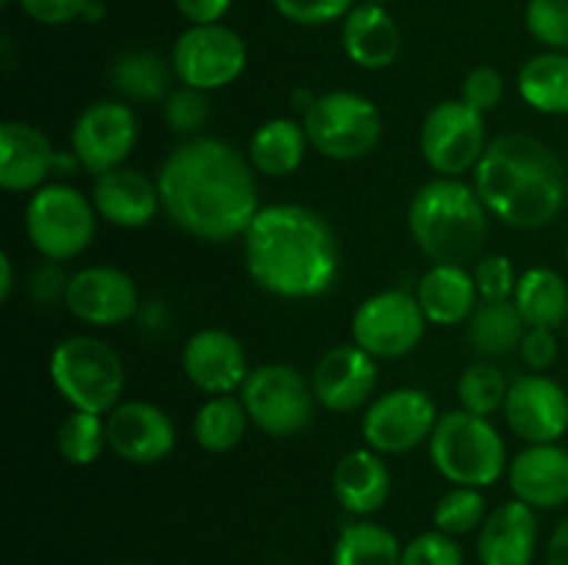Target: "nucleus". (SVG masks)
<instances>
[{"label": "nucleus", "mask_w": 568, "mask_h": 565, "mask_svg": "<svg viewBox=\"0 0 568 565\" xmlns=\"http://www.w3.org/2000/svg\"><path fill=\"white\" fill-rule=\"evenodd\" d=\"M170 61L181 86L214 92L242 78L247 66V44L222 22L192 25L178 37Z\"/></svg>", "instance_id": "f8f14e48"}, {"label": "nucleus", "mask_w": 568, "mask_h": 565, "mask_svg": "<svg viewBox=\"0 0 568 565\" xmlns=\"http://www.w3.org/2000/svg\"><path fill=\"white\" fill-rule=\"evenodd\" d=\"M460 100L480 114H491L505 100V78L494 66H475L460 83Z\"/></svg>", "instance_id": "79ce46f5"}, {"label": "nucleus", "mask_w": 568, "mask_h": 565, "mask_svg": "<svg viewBox=\"0 0 568 565\" xmlns=\"http://www.w3.org/2000/svg\"><path fill=\"white\" fill-rule=\"evenodd\" d=\"M11 288H14V266H11L9 255H0V299L11 297Z\"/></svg>", "instance_id": "de8ad7c7"}, {"label": "nucleus", "mask_w": 568, "mask_h": 565, "mask_svg": "<svg viewBox=\"0 0 568 565\" xmlns=\"http://www.w3.org/2000/svg\"><path fill=\"white\" fill-rule=\"evenodd\" d=\"M527 332V321L521 319L514 299H499V302H486L475 308L466 327L471 349L480 355V360H497L510 352H519V343Z\"/></svg>", "instance_id": "c756f323"}, {"label": "nucleus", "mask_w": 568, "mask_h": 565, "mask_svg": "<svg viewBox=\"0 0 568 565\" xmlns=\"http://www.w3.org/2000/svg\"><path fill=\"white\" fill-rule=\"evenodd\" d=\"M430 460L453 485L491 487L508 471V449L497 427L469 410H447L433 430Z\"/></svg>", "instance_id": "39448f33"}, {"label": "nucleus", "mask_w": 568, "mask_h": 565, "mask_svg": "<svg viewBox=\"0 0 568 565\" xmlns=\"http://www.w3.org/2000/svg\"><path fill=\"white\" fill-rule=\"evenodd\" d=\"M471 186L488 214L516 230L547 227L566 203V172L555 150L519 131L488 142Z\"/></svg>", "instance_id": "7ed1b4c3"}, {"label": "nucleus", "mask_w": 568, "mask_h": 565, "mask_svg": "<svg viewBox=\"0 0 568 565\" xmlns=\"http://www.w3.org/2000/svg\"><path fill=\"white\" fill-rule=\"evenodd\" d=\"M566 264H568V242H566Z\"/></svg>", "instance_id": "864d4df0"}, {"label": "nucleus", "mask_w": 568, "mask_h": 565, "mask_svg": "<svg viewBox=\"0 0 568 565\" xmlns=\"http://www.w3.org/2000/svg\"><path fill=\"white\" fill-rule=\"evenodd\" d=\"M55 153L48 133L22 120L0 125V186L6 192H37L55 172Z\"/></svg>", "instance_id": "4be33fe9"}, {"label": "nucleus", "mask_w": 568, "mask_h": 565, "mask_svg": "<svg viewBox=\"0 0 568 565\" xmlns=\"http://www.w3.org/2000/svg\"><path fill=\"white\" fill-rule=\"evenodd\" d=\"M33 22L42 25H67L72 20H81L89 0H17Z\"/></svg>", "instance_id": "c03bdc74"}, {"label": "nucleus", "mask_w": 568, "mask_h": 565, "mask_svg": "<svg viewBox=\"0 0 568 565\" xmlns=\"http://www.w3.org/2000/svg\"><path fill=\"white\" fill-rule=\"evenodd\" d=\"M525 25L549 50H568V0H530Z\"/></svg>", "instance_id": "e433bc0d"}, {"label": "nucleus", "mask_w": 568, "mask_h": 565, "mask_svg": "<svg viewBox=\"0 0 568 565\" xmlns=\"http://www.w3.org/2000/svg\"><path fill=\"white\" fill-rule=\"evenodd\" d=\"M510 382L505 377V371L499 369L491 360H477L469 369L460 374L458 380V402L460 408L469 410V413L494 415L497 410L505 408V399H508Z\"/></svg>", "instance_id": "f704fd0d"}, {"label": "nucleus", "mask_w": 568, "mask_h": 565, "mask_svg": "<svg viewBox=\"0 0 568 565\" xmlns=\"http://www.w3.org/2000/svg\"><path fill=\"white\" fill-rule=\"evenodd\" d=\"M514 499L532 510H558L568 504V449L560 443H530L508 469Z\"/></svg>", "instance_id": "412c9836"}, {"label": "nucleus", "mask_w": 568, "mask_h": 565, "mask_svg": "<svg viewBox=\"0 0 568 565\" xmlns=\"http://www.w3.org/2000/svg\"><path fill=\"white\" fill-rule=\"evenodd\" d=\"M416 299L430 325H464L480 305L475 275L460 264H433L416 286Z\"/></svg>", "instance_id": "a878e982"}, {"label": "nucleus", "mask_w": 568, "mask_h": 565, "mask_svg": "<svg viewBox=\"0 0 568 565\" xmlns=\"http://www.w3.org/2000/svg\"><path fill=\"white\" fill-rule=\"evenodd\" d=\"M94 225L92 197L70 183H44L26 205L28 242L48 260L78 258L92 244Z\"/></svg>", "instance_id": "6e6552de"}, {"label": "nucleus", "mask_w": 568, "mask_h": 565, "mask_svg": "<svg viewBox=\"0 0 568 565\" xmlns=\"http://www.w3.org/2000/svg\"><path fill=\"white\" fill-rule=\"evenodd\" d=\"M139 142V122L125 100H98L72 122L70 150L94 177L122 166Z\"/></svg>", "instance_id": "4468645a"}, {"label": "nucleus", "mask_w": 568, "mask_h": 565, "mask_svg": "<svg viewBox=\"0 0 568 565\" xmlns=\"http://www.w3.org/2000/svg\"><path fill=\"white\" fill-rule=\"evenodd\" d=\"M172 61L153 50H125L109 66V83L125 103H159L172 92Z\"/></svg>", "instance_id": "cd10ccee"}, {"label": "nucleus", "mask_w": 568, "mask_h": 565, "mask_svg": "<svg viewBox=\"0 0 568 565\" xmlns=\"http://www.w3.org/2000/svg\"><path fill=\"white\" fill-rule=\"evenodd\" d=\"M11 3V0H0V6H3V9H6V6H9Z\"/></svg>", "instance_id": "3c124183"}, {"label": "nucleus", "mask_w": 568, "mask_h": 565, "mask_svg": "<svg viewBox=\"0 0 568 565\" xmlns=\"http://www.w3.org/2000/svg\"><path fill=\"white\" fill-rule=\"evenodd\" d=\"M211 100L209 92L192 86H178L164 100V122L172 133L194 136L209 122Z\"/></svg>", "instance_id": "4c0bfd02"}, {"label": "nucleus", "mask_w": 568, "mask_h": 565, "mask_svg": "<svg viewBox=\"0 0 568 565\" xmlns=\"http://www.w3.org/2000/svg\"><path fill=\"white\" fill-rule=\"evenodd\" d=\"M438 424V408L422 388H394L366 408L361 435L381 454H403L430 441Z\"/></svg>", "instance_id": "ddd939ff"}, {"label": "nucleus", "mask_w": 568, "mask_h": 565, "mask_svg": "<svg viewBox=\"0 0 568 565\" xmlns=\"http://www.w3.org/2000/svg\"><path fill=\"white\" fill-rule=\"evenodd\" d=\"M564 330H566V341H568V319H566V327H564Z\"/></svg>", "instance_id": "603ef678"}, {"label": "nucleus", "mask_w": 568, "mask_h": 565, "mask_svg": "<svg viewBox=\"0 0 568 565\" xmlns=\"http://www.w3.org/2000/svg\"><path fill=\"white\" fill-rule=\"evenodd\" d=\"M488 208L471 183L436 177L416 188L408 208V230L433 264L477 260L488 236Z\"/></svg>", "instance_id": "20e7f679"}, {"label": "nucleus", "mask_w": 568, "mask_h": 565, "mask_svg": "<svg viewBox=\"0 0 568 565\" xmlns=\"http://www.w3.org/2000/svg\"><path fill=\"white\" fill-rule=\"evenodd\" d=\"M488 518L486 496L480 487L453 485L438 496L436 510H433V524L444 535H469V532L480 530L483 521Z\"/></svg>", "instance_id": "c9c22d12"}, {"label": "nucleus", "mask_w": 568, "mask_h": 565, "mask_svg": "<svg viewBox=\"0 0 568 565\" xmlns=\"http://www.w3.org/2000/svg\"><path fill=\"white\" fill-rule=\"evenodd\" d=\"M303 127L311 147L333 161L366 158L383 136L381 109L358 92L320 94L305 105Z\"/></svg>", "instance_id": "0eeeda50"}, {"label": "nucleus", "mask_w": 568, "mask_h": 565, "mask_svg": "<svg viewBox=\"0 0 568 565\" xmlns=\"http://www.w3.org/2000/svg\"><path fill=\"white\" fill-rule=\"evenodd\" d=\"M333 496L355 518L377 513L392 496V471L381 452L349 449L333 469Z\"/></svg>", "instance_id": "b1692460"}, {"label": "nucleus", "mask_w": 568, "mask_h": 565, "mask_svg": "<svg viewBox=\"0 0 568 565\" xmlns=\"http://www.w3.org/2000/svg\"><path fill=\"white\" fill-rule=\"evenodd\" d=\"M92 205L100 219L122 230H136L153 222L161 210L159 183L142 170L133 166H116L105 175L94 177Z\"/></svg>", "instance_id": "aec40b11"}, {"label": "nucleus", "mask_w": 568, "mask_h": 565, "mask_svg": "<svg viewBox=\"0 0 568 565\" xmlns=\"http://www.w3.org/2000/svg\"><path fill=\"white\" fill-rule=\"evenodd\" d=\"M422 158L438 177H460L480 164L488 147L486 114L466 105L464 100H444L433 105L422 122Z\"/></svg>", "instance_id": "9d476101"}, {"label": "nucleus", "mask_w": 568, "mask_h": 565, "mask_svg": "<svg viewBox=\"0 0 568 565\" xmlns=\"http://www.w3.org/2000/svg\"><path fill=\"white\" fill-rule=\"evenodd\" d=\"M183 371L189 382L209 397L239 393L250 377L247 352L233 332L222 327H203L183 343Z\"/></svg>", "instance_id": "a211bd4d"}, {"label": "nucleus", "mask_w": 568, "mask_h": 565, "mask_svg": "<svg viewBox=\"0 0 568 565\" xmlns=\"http://www.w3.org/2000/svg\"><path fill=\"white\" fill-rule=\"evenodd\" d=\"M161 210L178 230L203 242H231L247 233L261 210L247 153L216 136L178 144L155 175Z\"/></svg>", "instance_id": "f257e3e1"}, {"label": "nucleus", "mask_w": 568, "mask_h": 565, "mask_svg": "<svg viewBox=\"0 0 568 565\" xmlns=\"http://www.w3.org/2000/svg\"><path fill=\"white\" fill-rule=\"evenodd\" d=\"M59 454L72 465H92L109 446V427L105 419L87 410H70L55 430Z\"/></svg>", "instance_id": "72a5a7b5"}, {"label": "nucleus", "mask_w": 568, "mask_h": 565, "mask_svg": "<svg viewBox=\"0 0 568 565\" xmlns=\"http://www.w3.org/2000/svg\"><path fill=\"white\" fill-rule=\"evenodd\" d=\"M377 380V358L364 352L358 343H338L327 349L311 371L316 402L331 413H353L364 408L375 393Z\"/></svg>", "instance_id": "f3484780"}, {"label": "nucleus", "mask_w": 568, "mask_h": 565, "mask_svg": "<svg viewBox=\"0 0 568 565\" xmlns=\"http://www.w3.org/2000/svg\"><path fill=\"white\" fill-rule=\"evenodd\" d=\"M50 382L72 410L105 415L125 391V366L98 336H70L50 352Z\"/></svg>", "instance_id": "423d86ee"}, {"label": "nucleus", "mask_w": 568, "mask_h": 565, "mask_svg": "<svg viewBox=\"0 0 568 565\" xmlns=\"http://www.w3.org/2000/svg\"><path fill=\"white\" fill-rule=\"evenodd\" d=\"M109 446L131 465H155L175 449V424L153 402H120L105 419Z\"/></svg>", "instance_id": "6ab92c4d"}, {"label": "nucleus", "mask_w": 568, "mask_h": 565, "mask_svg": "<svg viewBox=\"0 0 568 565\" xmlns=\"http://www.w3.org/2000/svg\"><path fill=\"white\" fill-rule=\"evenodd\" d=\"M538 548V515L530 504L510 499L488 513L477 532L480 565H532Z\"/></svg>", "instance_id": "5701e85b"}, {"label": "nucleus", "mask_w": 568, "mask_h": 565, "mask_svg": "<svg viewBox=\"0 0 568 565\" xmlns=\"http://www.w3.org/2000/svg\"><path fill=\"white\" fill-rule=\"evenodd\" d=\"M242 238L250 277L275 297L316 299L336 282L342 266L336 230L308 205H266Z\"/></svg>", "instance_id": "f03ea898"}, {"label": "nucleus", "mask_w": 568, "mask_h": 565, "mask_svg": "<svg viewBox=\"0 0 568 565\" xmlns=\"http://www.w3.org/2000/svg\"><path fill=\"white\" fill-rule=\"evenodd\" d=\"M67 310L92 327H116L139 314V288L120 266H83L67 277Z\"/></svg>", "instance_id": "2eb2a0df"}, {"label": "nucleus", "mask_w": 568, "mask_h": 565, "mask_svg": "<svg viewBox=\"0 0 568 565\" xmlns=\"http://www.w3.org/2000/svg\"><path fill=\"white\" fill-rule=\"evenodd\" d=\"M105 17V3L103 0H89L87 3V9H83V14H81V20H87V22H100Z\"/></svg>", "instance_id": "09e8293b"}, {"label": "nucleus", "mask_w": 568, "mask_h": 565, "mask_svg": "<svg viewBox=\"0 0 568 565\" xmlns=\"http://www.w3.org/2000/svg\"><path fill=\"white\" fill-rule=\"evenodd\" d=\"M247 424L250 415L244 410L242 397L222 393V397H209L200 404L192 421V435L205 452L225 454L244 441Z\"/></svg>", "instance_id": "2f4dec72"}, {"label": "nucleus", "mask_w": 568, "mask_h": 565, "mask_svg": "<svg viewBox=\"0 0 568 565\" xmlns=\"http://www.w3.org/2000/svg\"><path fill=\"white\" fill-rule=\"evenodd\" d=\"M239 397L250 421L272 438H294L308 430L320 404L308 377L288 363H264L253 369Z\"/></svg>", "instance_id": "1a4fd4ad"}, {"label": "nucleus", "mask_w": 568, "mask_h": 565, "mask_svg": "<svg viewBox=\"0 0 568 565\" xmlns=\"http://www.w3.org/2000/svg\"><path fill=\"white\" fill-rule=\"evenodd\" d=\"M231 3L233 0H175V9L192 25H214V22H222Z\"/></svg>", "instance_id": "a18cd8bd"}, {"label": "nucleus", "mask_w": 568, "mask_h": 565, "mask_svg": "<svg viewBox=\"0 0 568 565\" xmlns=\"http://www.w3.org/2000/svg\"><path fill=\"white\" fill-rule=\"evenodd\" d=\"M521 100L532 111L547 116L568 114V53L566 50H547L521 64L516 78Z\"/></svg>", "instance_id": "7c9ffc66"}, {"label": "nucleus", "mask_w": 568, "mask_h": 565, "mask_svg": "<svg viewBox=\"0 0 568 565\" xmlns=\"http://www.w3.org/2000/svg\"><path fill=\"white\" fill-rule=\"evenodd\" d=\"M547 565H568V515L560 518L547 543Z\"/></svg>", "instance_id": "49530a36"}, {"label": "nucleus", "mask_w": 568, "mask_h": 565, "mask_svg": "<svg viewBox=\"0 0 568 565\" xmlns=\"http://www.w3.org/2000/svg\"><path fill=\"white\" fill-rule=\"evenodd\" d=\"M399 537L369 518L344 526L333 546V565H399Z\"/></svg>", "instance_id": "473e14b6"}, {"label": "nucleus", "mask_w": 568, "mask_h": 565, "mask_svg": "<svg viewBox=\"0 0 568 565\" xmlns=\"http://www.w3.org/2000/svg\"><path fill=\"white\" fill-rule=\"evenodd\" d=\"M560 343L555 330H541V327H527L525 338L519 343V355L525 366L532 371H547L558 360Z\"/></svg>", "instance_id": "37998d69"}, {"label": "nucleus", "mask_w": 568, "mask_h": 565, "mask_svg": "<svg viewBox=\"0 0 568 565\" xmlns=\"http://www.w3.org/2000/svg\"><path fill=\"white\" fill-rule=\"evenodd\" d=\"M366 3H381L383 6V3H388V0H366Z\"/></svg>", "instance_id": "8fccbe9b"}, {"label": "nucleus", "mask_w": 568, "mask_h": 565, "mask_svg": "<svg viewBox=\"0 0 568 565\" xmlns=\"http://www.w3.org/2000/svg\"><path fill=\"white\" fill-rule=\"evenodd\" d=\"M471 275H475L477 294H480V299H486V302L514 299L519 277H516V269L514 264H510L508 255H480Z\"/></svg>", "instance_id": "ea45409f"}, {"label": "nucleus", "mask_w": 568, "mask_h": 565, "mask_svg": "<svg viewBox=\"0 0 568 565\" xmlns=\"http://www.w3.org/2000/svg\"><path fill=\"white\" fill-rule=\"evenodd\" d=\"M275 11L297 25H327L344 20L353 11L355 0H272Z\"/></svg>", "instance_id": "a19ab883"}, {"label": "nucleus", "mask_w": 568, "mask_h": 565, "mask_svg": "<svg viewBox=\"0 0 568 565\" xmlns=\"http://www.w3.org/2000/svg\"><path fill=\"white\" fill-rule=\"evenodd\" d=\"M427 319L416 294L388 288L366 297L353 314V343L377 360H394L414 352L425 338Z\"/></svg>", "instance_id": "9b49d317"}, {"label": "nucleus", "mask_w": 568, "mask_h": 565, "mask_svg": "<svg viewBox=\"0 0 568 565\" xmlns=\"http://www.w3.org/2000/svg\"><path fill=\"white\" fill-rule=\"evenodd\" d=\"M399 565H464V548L453 535L430 530L403 546Z\"/></svg>", "instance_id": "58836bf2"}, {"label": "nucleus", "mask_w": 568, "mask_h": 565, "mask_svg": "<svg viewBox=\"0 0 568 565\" xmlns=\"http://www.w3.org/2000/svg\"><path fill=\"white\" fill-rule=\"evenodd\" d=\"M311 142L303 122L275 116L261 122L247 144V158L253 170L264 177H286L303 166Z\"/></svg>", "instance_id": "bb28decb"}, {"label": "nucleus", "mask_w": 568, "mask_h": 565, "mask_svg": "<svg viewBox=\"0 0 568 565\" xmlns=\"http://www.w3.org/2000/svg\"><path fill=\"white\" fill-rule=\"evenodd\" d=\"M342 44L347 59L361 70H386L399 59L403 33L397 20L381 3H355L344 17Z\"/></svg>", "instance_id": "393cba45"}, {"label": "nucleus", "mask_w": 568, "mask_h": 565, "mask_svg": "<svg viewBox=\"0 0 568 565\" xmlns=\"http://www.w3.org/2000/svg\"><path fill=\"white\" fill-rule=\"evenodd\" d=\"M505 424L516 438L530 443H558L568 432V393L552 377L532 371L510 382L505 399Z\"/></svg>", "instance_id": "dca6fc26"}, {"label": "nucleus", "mask_w": 568, "mask_h": 565, "mask_svg": "<svg viewBox=\"0 0 568 565\" xmlns=\"http://www.w3.org/2000/svg\"><path fill=\"white\" fill-rule=\"evenodd\" d=\"M514 302L527 327L558 330L568 319V282L549 266H532L516 282Z\"/></svg>", "instance_id": "c85d7f7f"}]
</instances>
